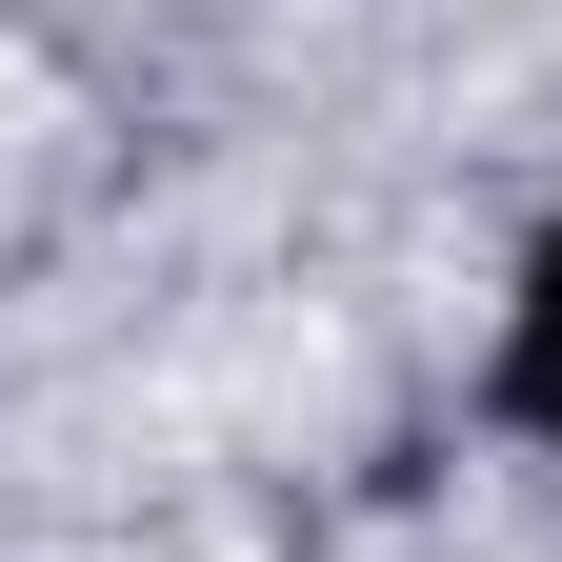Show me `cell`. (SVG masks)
<instances>
[{
    "label": "cell",
    "instance_id": "cell-1",
    "mask_svg": "<svg viewBox=\"0 0 562 562\" xmlns=\"http://www.w3.org/2000/svg\"><path fill=\"white\" fill-rule=\"evenodd\" d=\"M503 422H522V442H562V222H542L522 302H503Z\"/></svg>",
    "mask_w": 562,
    "mask_h": 562
}]
</instances>
